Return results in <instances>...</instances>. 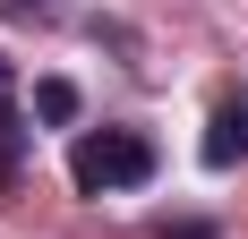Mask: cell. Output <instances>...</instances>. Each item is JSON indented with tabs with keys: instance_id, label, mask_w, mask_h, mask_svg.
I'll return each instance as SVG.
<instances>
[{
	"instance_id": "cell-1",
	"label": "cell",
	"mask_w": 248,
	"mask_h": 239,
	"mask_svg": "<svg viewBox=\"0 0 248 239\" xmlns=\"http://www.w3.org/2000/svg\"><path fill=\"white\" fill-rule=\"evenodd\" d=\"M154 171H163V154H154V137H146V128H86V137L69 145V179H77V196L146 188Z\"/></svg>"
},
{
	"instance_id": "cell-2",
	"label": "cell",
	"mask_w": 248,
	"mask_h": 239,
	"mask_svg": "<svg viewBox=\"0 0 248 239\" xmlns=\"http://www.w3.org/2000/svg\"><path fill=\"white\" fill-rule=\"evenodd\" d=\"M26 154H34V128H26V111H17V60L0 51V196L17 188Z\"/></svg>"
},
{
	"instance_id": "cell-3",
	"label": "cell",
	"mask_w": 248,
	"mask_h": 239,
	"mask_svg": "<svg viewBox=\"0 0 248 239\" xmlns=\"http://www.w3.org/2000/svg\"><path fill=\"white\" fill-rule=\"evenodd\" d=\"M197 163H205V171H240V163H248V86H240V94H231L214 120H205Z\"/></svg>"
},
{
	"instance_id": "cell-4",
	"label": "cell",
	"mask_w": 248,
	"mask_h": 239,
	"mask_svg": "<svg viewBox=\"0 0 248 239\" xmlns=\"http://www.w3.org/2000/svg\"><path fill=\"white\" fill-rule=\"evenodd\" d=\"M34 120H51V128L77 120V86H69V77H43V86H34Z\"/></svg>"
},
{
	"instance_id": "cell-5",
	"label": "cell",
	"mask_w": 248,
	"mask_h": 239,
	"mask_svg": "<svg viewBox=\"0 0 248 239\" xmlns=\"http://www.w3.org/2000/svg\"><path fill=\"white\" fill-rule=\"evenodd\" d=\"M0 9H51V0H0Z\"/></svg>"
}]
</instances>
